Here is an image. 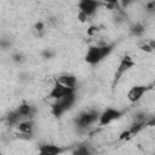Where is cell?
Masks as SVG:
<instances>
[{
  "label": "cell",
  "mask_w": 155,
  "mask_h": 155,
  "mask_svg": "<svg viewBox=\"0 0 155 155\" xmlns=\"http://www.w3.org/2000/svg\"><path fill=\"white\" fill-rule=\"evenodd\" d=\"M125 111L120 110V109H114V108H107L105 110H103L99 115V120H98V125L99 126H107L109 124H111L115 120H119L124 116Z\"/></svg>",
  "instance_id": "obj_6"
},
{
  "label": "cell",
  "mask_w": 155,
  "mask_h": 155,
  "mask_svg": "<svg viewBox=\"0 0 155 155\" xmlns=\"http://www.w3.org/2000/svg\"><path fill=\"white\" fill-rule=\"evenodd\" d=\"M35 30L42 31V30H44V23H42V22H38V23L35 24Z\"/></svg>",
  "instance_id": "obj_21"
},
{
  "label": "cell",
  "mask_w": 155,
  "mask_h": 155,
  "mask_svg": "<svg viewBox=\"0 0 155 155\" xmlns=\"http://www.w3.org/2000/svg\"><path fill=\"white\" fill-rule=\"evenodd\" d=\"M54 56V53L53 52H51V51H48V50H46V51H44L42 52V57L45 58V59H50L51 57H53Z\"/></svg>",
  "instance_id": "obj_19"
},
{
  "label": "cell",
  "mask_w": 155,
  "mask_h": 155,
  "mask_svg": "<svg viewBox=\"0 0 155 155\" xmlns=\"http://www.w3.org/2000/svg\"><path fill=\"white\" fill-rule=\"evenodd\" d=\"M115 44H99V45H92L87 48L86 54H85V62L96 65L101 63L104 58H107L114 50Z\"/></svg>",
  "instance_id": "obj_1"
},
{
  "label": "cell",
  "mask_w": 155,
  "mask_h": 155,
  "mask_svg": "<svg viewBox=\"0 0 155 155\" xmlns=\"http://www.w3.org/2000/svg\"><path fill=\"white\" fill-rule=\"evenodd\" d=\"M102 6H107L102 0H79L78 2L79 13L84 15L86 18L93 16Z\"/></svg>",
  "instance_id": "obj_4"
},
{
  "label": "cell",
  "mask_w": 155,
  "mask_h": 155,
  "mask_svg": "<svg viewBox=\"0 0 155 155\" xmlns=\"http://www.w3.org/2000/svg\"><path fill=\"white\" fill-rule=\"evenodd\" d=\"M99 115L101 113L97 110H86L80 113L76 117H75V126L79 130H87L88 127H91L93 124L98 122L99 120Z\"/></svg>",
  "instance_id": "obj_3"
},
{
  "label": "cell",
  "mask_w": 155,
  "mask_h": 155,
  "mask_svg": "<svg viewBox=\"0 0 155 155\" xmlns=\"http://www.w3.org/2000/svg\"><path fill=\"white\" fill-rule=\"evenodd\" d=\"M76 91V88H73V87H67V86H64L63 84H61V82H58V81H54V85H53V87L51 88V91H50V93H48V98H52V99H59V98H62V97H64V96H67V94H70V93H73V92H75Z\"/></svg>",
  "instance_id": "obj_7"
},
{
  "label": "cell",
  "mask_w": 155,
  "mask_h": 155,
  "mask_svg": "<svg viewBox=\"0 0 155 155\" xmlns=\"http://www.w3.org/2000/svg\"><path fill=\"white\" fill-rule=\"evenodd\" d=\"M13 61H15V62H22V61H23V54H22V53H16V54H13Z\"/></svg>",
  "instance_id": "obj_20"
},
{
  "label": "cell",
  "mask_w": 155,
  "mask_h": 155,
  "mask_svg": "<svg viewBox=\"0 0 155 155\" xmlns=\"http://www.w3.org/2000/svg\"><path fill=\"white\" fill-rule=\"evenodd\" d=\"M16 110L18 111V114L22 116L23 120L24 119H31L34 113H35V108L33 105H30L29 103H27V102H23L22 104H19Z\"/></svg>",
  "instance_id": "obj_11"
},
{
  "label": "cell",
  "mask_w": 155,
  "mask_h": 155,
  "mask_svg": "<svg viewBox=\"0 0 155 155\" xmlns=\"http://www.w3.org/2000/svg\"><path fill=\"white\" fill-rule=\"evenodd\" d=\"M136 1H138V0H119V2H120V5H121V7H122V8L128 7L131 4L136 2Z\"/></svg>",
  "instance_id": "obj_15"
},
{
  "label": "cell",
  "mask_w": 155,
  "mask_h": 155,
  "mask_svg": "<svg viewBox=\"0 0 155 155\" xmlns=\"http://www.w3.org/2000/svg\"><path fill=\"white\" fill-rule=\"evenodd\" d=\"M133 67H134L133 59H132L130 56H127V54L124 56V57L120 59V63H119V65H117V68H116V70H115V74H114V78H113L111 87L115 88L116 85L120 82L121 78H122L130 69H132Z\"/></svg>",
  "instance_id": "obj_5"
},
{
  "label": "cell",
  "mask_w": 155,
  "mask_h": 155,
  "mask_svg": "<svg viewBox=\"0 0 155 155\" xmlns=\"http://www.w3.org/2000/svg\"><path fill=\"white\" fill-rule=\"evenodd\" d=\"M149 90H151V86L149 85H134L127 92V99L131 103H137L138 101H140L143 94L147 93Z\"/></svg>",
  "instance_id": "obj_8"
},
{
  "label": "cell",
  "mask_w": 155,
  "mask_h": 155,
  "mask_svg": "<svg viewBox=\"0 0 155 155\" xmlns=\"http://www.w3.org/2000/svg\"><path fill=\"white\" fill-rule=\"evenodd\" d=\"M107 6H116V7H119V0H102Z\"/></svg>",
  "instance_id": "obj_17"
},
{
  "label": "cell",
  "mask_w": 155,
  "mask_h": 155,
  "mask_svg": "<svg viewBox=\"0 0 155 155\" xmlns=\"http://www.w3.org/2000/svg\"><path fill=\"white\" fill-rule=\"evenodd\" d=\"M147 11L148 12H150V13H155V0H153V1H150L148 5H147Z\"/></svg>",
  "instance_id": "obj_16"
},
{
  "label": "cell",
  "mask_w": 155,
  "mask_h": 155,
  "mask_svg": "<svg viewBox=\"0 0 155 155\" xmlns=\"http://www.w3.org/2000/svg\"><path fill=\"white\" fill-rule=\"evenodd\" d=\"M54 81H58V82L63 84L64 86L73 87V88H75L76 87V84H78V80H76L75 75H73V74H62V75L57 76L54 79Z\"/></svg>",
  "instance_id": "obj_12"
},
{
  "label": "cell",
  "mask_w": 155,
  "mask_h": 155,
  "mask_svg": "<svg viewBox=\"0 0 155 155\" xmlns=\"http://www.w3.org/2000/svg\"><path fill=\"white\" fill-rule=\"evenodd\" d=\"M17 130L22 136H31L34 130V122L31 119H24L17 125Z\"/></svg>",
  "instance_id": "obj_10"
},
{
  "label": "cell",
  "mask_w": 155,
  "mask_h": 155,
  "mask_svg": "<svg viewBox=\"0 0 155 155\" xmlns=\"http://www.w3.org/2000/svg\"><path fill=\"white\" fill-rule=\"evenodd\" d=\"M145 31V27L142 23H136L133 27H131V34L133 36H140Z\"/></svg>",
  "instance_id": "obj_13"
},
{
  "label": "cell",
  "mask_w": 155,
  "mask_h": 155,
  "mask_svg": "<svg viewBox=\"0 0 155 155\" xmlns=\"http://www.w3.org/2000/svg\"><path fill=\"white\" fill-rule=\"evenodd\" d=\"M139 47H140V50H142V51H145V52H149V53H150V52H153V50H151V47H150L149 42L142 44V45H140Z\"/></svg>",
  "instance_id": "obj_18"
},
{
  "label": "cell",
  "mask_w": 155,
  "mask_h": 155,
  "mask_svg": "<svg viewBox=\"0 0 155 155\" xmlns=\"http://www.w3.org/2000/svg\"><path fill=\"white\" fill-rule=\"evenodd\" d=\"M148 42H149V45H150L151 50L154 51V50H155V40H150V41H148Z\"/></svg>",
  "instance_id": "obj_22"
},
{
  "label": "cell",
  "mask_w": 155,
  "mask_h": 155,
  "mask_svg": "<svg viewBox=\"0 0 155 155\" xmlns=\"http://www.w3.org/2000/svg\"><path fill=\"white\" fill-rule=\"evenodd\" d=\"M73 154L74 155H88V154H91V150L86 145H80L75 150H73Z\"/></svg>",
  "instance_id": "obj_14"
},
{
  "label": "cell",
  "mask_w": 155,
  "mask_h": 155,
  "mask_svg": "<svg viewBox=\"0 0 155 155\" xmlns=\"http://www.w3.org/2000/svg\"><path fill=\"white\" fill-rule=\"evenodd\" d=\"M76 102V96H75V92L70 93V94H67L59 99H56L54 103L52 104V114L56 116V117H59L62 116L65 111H68Z\"/></svg>",
  "instance_id": "obj_2"
},
{
  "label": "cell",
  "mask_w": 155,
  "mask_h": 155,
  "mask_svg": "<svg viewBox=\"0 0 155 155\" xmlns=\"http://www.w3.org/2000/svg\"><path fill=\"white\" fill-rule=\"evenodd\" d=\"M64 151H65L64 148H61L54 144H42L41 147H39V153L42 155H58Z\"/></svg>",
  "instance_id": "obj_9"
}]
</instances>
